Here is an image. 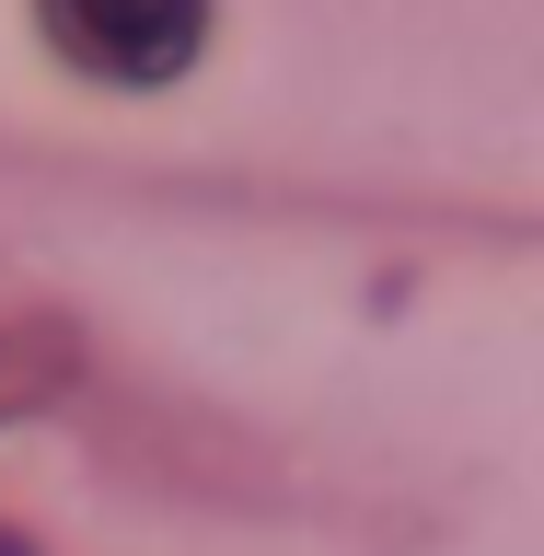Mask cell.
Instances as JSON below:
<instances>
[{
	"label": "cell",
	"mask_w": 544,
	"mask_h": 556,
	"mask_svg": "<svg viewBox=\"0 0 544 556\" xmlns=\"http://www.w3.org/2000/svg\"><path fill=\"white\" fill-rule=\"evenodd\" d=\"M35 24H47V47H59L81 81L151 93V81H174V70L198 59L208 0H35Z\"/></svg>",
	"instance_id": "1"
}]
</instances>
